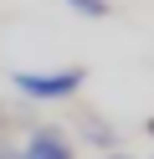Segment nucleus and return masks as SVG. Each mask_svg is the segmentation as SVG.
<instances>
[{"label": "nucleus", "mask_w": 154, "mask_h": 159, "mask_svg": "<svg viewBox=\"0 0 154 159\" xmlns=\"http://www.w3.org/2000/svg\"><path fill=\"white\" fill-rule=\"evenodd\" d=\"M10 82H16V93L51 103V98H72V93H82L87 72H82V67H62V72H16Z\"/></svg>", "instance_id": "1"}, {"label": "nucleus", "mask_w": 154, "mask_h": 159, "mask_svg": "<svg viewBox=\"0 0 154 159\" xmlns=\"http://www.w3.org/2000/svg\"><path fill=\"white\" fill-rule=\"evenodd\" d=\"M16 159H72V144L62 139V128H36Z\"/></svg>", "instance_id": "2"}, {"label": "nucleus", "mask_w": 154, "mask_h": 159, "mask_svg": "<svg viewBox=\"0 0 154 159\" xmlns=\"http://www.w3.org/2000/svg\"><path fill=\"white\" fill-rule=\"evenodd\" d=\"M72 11H82V16H108V0H67Z\"/></svg>", "instance_id": "3"}, {"label": "nucleus", "mask_w": 154, "mask_h": 159, "mask_svg": "<svg viewBox=\"0 0 154 159\" xmlns=\"http://www.w3.org/2000/svg\"><path fill=\"white\" fill-rule=\"evenodd\" d=\"M0 159H16V149H0Z\"/></svg>", "instance_id": "4"}, {"label": "nucleus", "mask_w": 154, "mask_h": 159, "mask_svg": "<svg viewBox=\"0 0 154 159\" xmlns=\"http://www.w3.org/2000/svg\"><path fill=\"white\" fill-rule=\"evenodd\" d=\"M149 134H154V118H149Z\"/></svg>", "instance_id": "5"}, {"label": "nucleus", "mask_w": 154, "mask_h": 159, "mask_svg": "<svg viewBox=\"0 0 154 159\" xmlns=\"http://www.w3.org/2000/svg\"><path fill=\"white\" fill-rule=\"evenodd\" d=\"M113 159H123V154H113Z\"/></svg>", "instance_id": "6"}]
</instances>
